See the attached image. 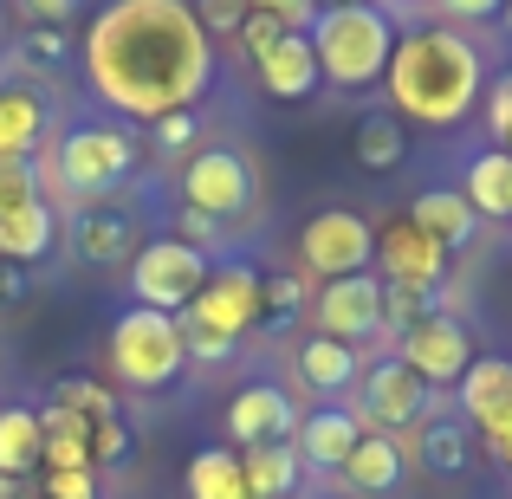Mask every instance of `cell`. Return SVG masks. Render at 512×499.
I'll list each match as a JSON object with an SVG mask.
<instances>
[{"label": "cell", "instance_id": "cell-44", "mask_svg": "<svg viewBox=\"0 0 512 499\" xmlns=\"http://www.w3.org/2000/svg\"><path fill=\"white\" fill-rule=\"evenodd\" d=\"M20 299H26V273L0 260V305H20Z\"/></svg>", "mask_w": 512, "mask_h": 499}, {"label": "cell", "instance_id": "cell-17", "mask_svg": "<svg viewBox=\"0 0 512 499\" xmlns=\"http://www.w3.org/2000/svg\"><path fill=\"white\" fill-rule=\"evenodd\" d=\"M260 85L273 91V98H286V104H299V98H312L325 78H318V52H312V39L305 33H286L273 52L260 59Z\"/></svg>", "mask_w": 512, "mask_h": 499}, {"label": "cell", "instance_id": "cell-16", "mask_svg": "<svg viewBox=\"0 0 512 499\" xmlns=\"http://www.w3.org/2000/svg\"><path fill=\"white\" fill-rule=\"evenodd\" d=\"M130 227H137V214H130L124 201H91V208L78 214V227H72V253L91 260V266L124 260L130 253Z\"/></svg>", "mask_w": 512, "mask_h": 499}, {"label": "cell", "instance_id": "cell-18", "mask_svg": "<svg viewBox=\"0 0 512 499\" xmlns=\"http://www.w3.org/2000/svg\"><path fill=\"white\" fill-rule=\"evenodd\" d=\"M461 409L467 422L480 428H500L512 415V357H474L461 376Z\"/></svg>", "mask_w": 512, "mask_h": 499}, {"label": "cell", "instance_id": "cell-48", "mask_svg": "<svg viewBox=\"0 0 512 499\" xmlns=\"http://www.w3.org/2000/svg\"><path fill=\"white\" fill-rule=\"evenodd\" d=\"M286 0H247V13H279Z\"/></svg>", "mask_w": 512, "mask_h": 499}, {"label": "cell", "instance_id": "cell-7", "mask_svg": "<svg viewBox=\"0 0 512 499\" xmlns=\"http://www.w3.org/2000/svg\"><path fill=\"white\" fill-rule=\"evenodd\" d=\"M182 201L188 214H208V221H234V214H253L260 201V175L240 150H195L182 169Z\"/></svg>", "mask_w": 512, "mask_h": 499}, {"label": "cell", "instance_id": "cell-28", "mask_svg": "<svg viewBox=\"0 0 512 499\" xmlns=\"http://www.w3.org/2000/svg\"><path fill=\"white\" fill-rule=\"evenodd\" d=\"M39 467V415L33 409H0V474L26 480Z\"/></svg>", "mask_w": 512, "mask_h": 499}, {"label": "cell", "instance_id": "cell-38", "mask_svg": "<svg viewBox=\"0 0 512 499\" xmlns=\"http://www.w3.org/2000/svg\"><path fill=\"white\" fill-rule=\"evenodd\" d=\"M279 39H286V26H279L273 13H247V26H240V46H247V59H266Z\"/></svg>", "mask_w": 512, "mask_h": 499}, {"label": "cell", "instance_id": "cell-35", "mask_svg": "<svg viewBox=\"0 0 512 499\" xmlns=\"http://www.w3.org/2000/svg\"><path fill=\"white\" fill-rule=\"evenodd\" d=\"M39 499H98V474L91 467H46L39 474Z\"/></svg>", "mask_w": 512, "mask_h": 499}, {"label": "cell", "instance_id": "cell-43", "mask_svg": "<svg viewBox=\"0 0 512 499\" xmlns=\"http://www.w3.org/2000/svg\"><path fill=\"white\" fill-rule=\"evenodd\" d=\"M156 137H163L169 150H182V143L195 137V117H188V111H175V117H163V124H156Z\"/></svg>", "mask_w": 512, "mask_h": 499}, {"label": "cell", "instance_id": "cell-14", "mask_svg": "<svg viewBox=\"0 0 512 499\" xmlns=\"http://www.w3.org/2000/svg\"><path fill=\"white\" fill-rule=\"evenodd\" d=\"M363 409H370L376 428H415V422H428V383L402 357H383L363 376Z\"/></svg>", "mask_w": 512, "mask_h": 499}, {"label": "cell", "instance_id": "cell-9", "mask_svg": "<svg viewBox=\"0 0 512 499\" xmlns=\"http://www.w3.org/2000/svg\"><path fill=\"white\" fill-rule=\"evenodd\" d=\"M188 318H201V325L227 331V337H247L266 325V279L253 273V266H208V279H201L195 305H188Z\"/></svg>", "mask_w": 512, "mask_h": 499}, {"label": "cell", "instance_id": "cell-27", "mask_svg": "<svg viewBox=\"0 0 512 499\" xmlns=\"http://www.w3.org/2000/svg\"><path fill=\"white\" fill-rule=\"evenodd\" d=\"M299 376L312 389H350L357 383V350L350 344H331V337H312V344H299Z\"/></svg>", "mask_w": 512, "mask_h": 499}, {"label": "cell", "instance_id": "cell-46", "mask_svg": "<svg viewBox=\"0 0 512 499\" xmlns=\"http://www.w3.org/2000/svg\"><path fill=\"white\" fill-rule=\"evenodd\" d=\"M487 454H493L500 467H512V415H506L500 428H487Z\"/></svg>", "mask_w": 512, "mask_h": 499}, {"label": "cell", "instance_id": "cell-51", "mask_svg": "<svg viewBox=\"0 0 512 499\" xmlns=\"http://www.w3.org/2000/svg\"><path fill=\"white\" fill-rule=\"evenodd\" d=\"M318 499H331V493H318Z\"/></svg>", "mask_w": 512, "mask_h": 499}, {"label": "cell", "instance_id": "cell-21", "mask_svg": "<svg viewBox=\"0 0 512 499\" xmlns=\"http://www.w3.org/2000/svg\"><path fill=\"white\" fill-rule=\"evenodd\" d=\"M299 448L292 441H273V448H247L240 454V480H247V499H292L299 493Z\"/></svg>", "mask_w": 512, "mask_h": 499}, {"label": "cell", "instance_id": "cell-24", "mask_svg": "<svg viewBox=\"0 0 512 499\" xmlns=\"http://www.w3.org/2000/svg\"><path fill=\"white\" fill-rule=\"evenodd\" d=\"M338 474H344L350 493H389V487L402 480V448H396L389 435H363Z\"/></svg>", "mask_w": 512, "mask_h": 499}, {"label": "cell", "instance_id": "cell-10", "mask_svg": "<svg viewBox=\"0 0 512 499\" xmlns=\"http://www.w3.org/2000/svg\"><path fill=\"white\" fill-rule=\"evenodd\" d=\"M396 357L409 363L428 389H435V383H461L467 363H474V331H467L454 312H428L415 331H402V350H396Z\"/></svg>", "mask_w": 512, "mask_h": 499}, {"label": "cell", "instance_id": "cell-3", "mask_svg": "<svg viewBox=\"0 0 512 499\" xmlns=\"http://www.w3.org/2000/svg\"><path fill=\"white\" fill-rule=\"evenodd\" d=\"M312 52H318V78L338 91H363L389 72V52H396V26H389L383 7H325L312 33Z\"/></svg>", "mask_w": 512, "mask_h": 499}, {"label": "cell", "instance_id": "cell-13", "mask_svg": "<svg viewBox=\"0 0 512 499\" xmlns=\"http://www.w3.org/2000/svg\"><path fill=\"white\" fill-rule=\"evenodd\" d=\"M292 428H299V415H292V396L279 383H247L227 402V441L234 448H273Z\"/></svg>", "mask_w": 512, "mask_h": 499}, {"label": "cell", "instance_id": "cell-4", "mask_svg": "<svg viewBox=\"0 0 512 499\" xmlns=\"http://www.w3.org/2000/svg\"><path fill=\"white\" fill-rule=\"evenodd\" d=\"M188 350H182V325L169 312H150V305H130L111 325V370L117 383L130 389H169L182 376Z\"/></svg>", "mask_w": 512, "mask_h": 499}, {"label": "cell", "instance_id": "cell-50", "mask_svg": "<svg viewBox=\"0 0 512 499\" xmlns=\"http://www.w3.org/2000/svg\"><path fill=\"white\" fill-rule=\"evenodd\" d=\"M506 26H512V0H506Z\"/></svg>", "mask_w": 512, "mask_h": 499}, {"label": "cell", "instance_id": "cell-12", "mask_svg": "<svg viewBox=\"0 0 512 499\" xmlns=\"http://www.w3.org/2000/svg\"><path fill=\"white\" fill-rule=\"evenodd\" d=\"M376 266H383V286H409V292H441V273H448V247L435 234L402 214L376 234Z\"/></svg>", "mask_w": 512, "mask_h": 499}, {"label": "cell", "instance_id": "cell-37", "mask_svg": "<svg viewBox=\"0 0 512 499\" xmlns=\"http://www.w3.org/2000/svg\"><path fill=\"white\" fill-rule=\"evenodd\" d=\"M195 20H201V33H240L247 26V0H195Z\"/></svg>", "mask_w": 512, "mask_h": 499}, {"label": "cell", "instance_id": "cell-36", "mask_svg": "<svg viewBox=\"0 0 512 499\" xmlns=\"http://www.w3.org/2000/svg\"><path fill=\"white\" fill-rule=\"evenodd\" d=\"M124 454H130L124 415H98V422H91V467H117Z\"/></svg>", "mask_w": 512, "mask_h": 499}, {"label": "cell", "instance_id": "cell-47", "mask_svg": "<svg viewBox=\"0 0 512 499\" xmlns=\"http://www.w3.org/2000/svg\"><path fill=\"white\" fill-rule=\"evenodd\" d=\"M0 499H33V493H26V480H7V474H0Z\"/></svg>", "mask_w": 512, "mask_h": 499}, {"label": "cell", "instance_id": "cell-6", "mask_svg": "<svg viewBox=\"0 0 512 499\" xmlns=\"http://www.w3.org/2000/svg\"><path fill=\"white\" fill-rule=\"evenodd\" d=\"M201 279H208V253L188 247V240H175V234H163V240H143L137 260H130V299L175 318V312L195 305Z\"/></svg>", "mask_w": 512, "mask_h": 499}, {"label": "cell", "instance_id": "cell-29", "mask_svg": "<svg viewBox=\"0 0 512 499\" xmlns=\"http://www.w3.org/2000/svg\"><path fill=\"white\" fill-rule=\"evenodd\" d=\"M422 467L428 474H461L467 467V428L454 422V415H435V422H422Z\"/></svg>", "mask_w": 512, "mask_h": 499}, {"label": "cell", "instance_id": "cell-41", "mask_svg": "<svg viewBox=\"0 0 512 499\" xmlns=\"http://www.w3.org/2000/svg\"><path fill=\"white\" fill-rule=\"evenodd\" d=\"M299 312V286L292 279H266V325H286Z\"/></svg>", "mask_w": 512, "mask_h": 499}, {"label": "cell", "instance_id": "cell-8", "mask_svg": "<svg viewBox=\"0 0 512 499\" xmlns=\"http://www.w3.org/2000/svg\"><path fill=\"white\" fill-rule=\"evenodd\" d=\"M299 260H305V273H318L331 286V279H350V273H363V266L376 260V234H370V221H363V214L325 208V214H312V221H305Z\"/></svg>", "mask_w": 512, "mask_h": 499}, {"label": "cell", "instance_id": "cell-22", "mask_svg": "<svg viewBox=\"0 0 512 499\" xmlns=\"http://www.w3.org/2000/svg\"><path fill=\"white\" fill-rule=\"evenodd\" d=\"M39 137H46V104H39L26 85H0V156L33 163Z\"/></svg>", "mask_w": 512, "mask_h": 499}, {"label": "cell", "instance_id": "cell-34", "mask_svg": "<svg viewBox=\"0 0 512 499\" xmlns=\"http://www.w3.org/2000/svg\"><path fill=\"white\" fill-rule=\"evenodd\" d=\"M26 201H39V169L20 156H0V214L26 208Z\"/></svg>", "mask_w": 512, "mask_h": 499}, {"label": "cell", "instance_id": "cell-33", "mask_svg": "<svg viewBox=\"0 0 512 499\" xmlns=\"http://www.w3.org/2000/svg\"><path fill=\"white\" fill-rule=\"evenodd\" d=\"M175 325H182V350L195 363H227L240 350V337H227V331H214V325H201V318H188V312H175Z\"/></svg>", "mask_w": 512, "mask_h": 499}, {"label": "cell", "instance_id": "cell-39", "mask_svg": "<svg viewBox=\"0 0 512 499\" xmlns=\"http://www.w3.org/2000/svg\"><path fill=\"white\" fill-rule=\"evenodd\" d=\"M487 124H493V137H500V150L512 156V72L487 91Z\"/></svg>", "mask_w": 512, "mask_h": 499}, {"label": "cell", "instance_id": "cell-5", "mask_svg": "<svg viewBox=\"0 0 512 499\" xmlns=\"http://www.w3.org/2000/svg\"><path fill=\"white\" fill-rule=\"evenodd\" d=\"M130 163H137V137H130V130L85 124V130H72V137L59 143V163H52V175H59L78 201H111L117 188H124Z\"/></svg>", "mask_w": 512, "mask_h": 499}, {"label": "cell", "instance_id": "cell-31", "mask_svg": "<svg viewBox=\"0 0 512 499\" xmlns=\"http://www.w3.org/2000/svg\"><path fill=\"white\" fill-rule=\"evenodd\" d=\"M428 312H441V292H409V286H383V331H415Z\"/></svg>", "mask_w": 512, "mask_h": 499}, {"label": "cell", "instance_id": "cell-23", "mask_svg": "<svg viewBox=\"0 0 512 499\" xmlns=\"http://www.w3.org/2000/svg\"><path fill=\"white\" fill-rule=\"evenodd\" d=\"M39 467H91V422H78V415L46 402L39 409Z\"/></svg>", "mask_w": 512, "mask_h": 499}, {"label": "cell", "instance_id": "cell-40", "mask_svg": "<svg viewBox=\"0 0 512 499\" xmlns=\"http://www.w3.org/2000/svg\"><path fill=\"white\" fill-rule=\"evenodd\" d=\"M20 13H26L33 26H59V33H65V26L85 13V0H20Z\"/></svg>", "mask_w": 512, "mask_h": 499}, {"label": "cell", "instance_id": "cell-52", "mask_svg": "<svg viewBox=\"0 0 512 499\" xmlns=\"http://www.w3.org/2000/svg\"><path fill=\"white\" fill-rule=\"evenodd\" d=\"M506 474H512V467H506Z\"/></svg>", "mask_w": 512, "mask_h": 499}, {"label": "cell", "instance_id": "cell-26", "mask_svg": "<svg viewBox=\"0 0 512 499\" xmlns=\"http://www.w3.org/2000/svg\"><path fill=\"white\" fill-rule=\"evenodd\" d=\"M188 499H247V480H240V448H201L182 474Z\"/></svg>", "mask_w": 512, "mask_h": 499}, {"label": "cell", "instance_id": "cell-19", "mask_svg": "<svg viewBox=\"0 0 512 499\" xmlns=\"http://www.w3.org/2000/svg\"><path fill=\"white\" fill-rule=\"evenodd\" d=\"M52 240H59V221H52L46 201H26V208L0 214V260H7V266H33V260H46Z\"/></svg>", "mask_w": 512, "mask_h": 499}, {"label": "cell", "instance_id": "cell-2", "mask_svg": "<svg viewBox=\"0 0 512 499\" xmlns=\"http://www.w3.org/2000/svg\"><path fill=\"white\" fill-rule=\"evenodd\" d=\"M383 85H389V104H396L409 124L441 130V124H461L480 104L487 65H480V52L467 46L454 26H415V33L396 39Z\"/></svg>", "mask_w": 512, "mask_h": 499}, {"label": "cell", "instance_id": "cell-49", "mask_svg": "<svg viewBox=\"0 0 512 499\" xmlns=\"http://www.w3.org/2000/svg\"><path fill=\"white\" fill-rule=\"evenodd\" d=\"M318 7H363V0H318Z\"/></svg>", "mask_w": 512, "mask_h": 499}, {"label": "cell", "instance_id": "cell-25", "mask_svg": "<svg viewBox=\"0 0 512 499\" xmlns=\"http://www.w3.org/2000/svg\"><path fill=\"white\" fill-rule=\"evenodd\" d=\"M461 195H467L474 214H512V156L506 150H480L474 163H467Z\"/></svg>", "mask_w": 512, "mask_h": 499}, {"label": "cell", "instance_id": "cell-20", "mask_svg": "<svg viewBox=\"0 0 512 499\" xmlns=\"http://www.w3.org/2000/svg\"><path fill=\"white\" fill-rule=\"evenodd\" d=\"M409 221L422 227V234H435L441 247H467V240L480 234V214L467 208V195H461V188H428V195H415Z\"/></svg>", "mask_w": 512, "mask_h": 499}, {"label": "cell", "instance_id": "cell-30", "mask_svg": "<svg viewBox=\"0 0 512 499\" xmlns=\"http://www.w3.org/2000/svg\"><path fill=\"white\" fill-rule=\"evenodd\" d=\"M52 409L78 415V422H98V415H117V402H111V389L91 383V376H65V383L52 389Z\"/></svg>", "mask_w": 512, "mask_h": 499}, {"label": "cell", "instance_id": "cell-42", "mask_svg": "<svg viewBox=\"0 0 512 499\" xmlns=\"http://www.w3.org/2000/svg\"><path fill=\"white\" fill-rule=\"evenodd\" d=\"M500 7H506V0H441V13H448V20H493Z\"/></svg>", "mask_w": 512, "mask_h": 499}, {"label": "cell", "instance_id": "cell-45", "mask_svg": "<svg viewBox=\"0 0 512 499\" xmlns=\"http://www.w3.org/2000/svg\"><path fill=\"white\" fill-rule=\"evenodd\" d=\"M175 240H188V247H208V240H214V221H208V214H182V234H175Z\"/></svg>", "mask_w": 512, "mask_h": 499}, {"label": "cell", "instance_id": "cell-1", "mask_svg": "<svg viewBox=\"0 0 512 499\" xmlns=\"http://www.w3.org/2000/svg\"><path fill=\"white\" fill-rule=\"evenodd\" d=\"M85 78L111 111L163 124L214 85V39L188 0H111L85 33Z\"/></svg>", "mask_w": 512, "mask_h": 499}, {"label": "cell", "instance_id": "cell-32", "mask_svg": "<svg viewBox=\"0 0 512 499\" xmlns=\"http://www.w3.org/2000/svg\"><path fill=\"white\" fill-rule=\"evenodd\" d=\"M357 156H363V169H396L402 163V124L396 117H370L357 137Z\"/></svg>", "mask_w": 512, "mask_h": 499}, {"label": "cell", "instance_id": "cell-11", "mask_svg": "<svg viewBox=\"0 0 512 499\" xmlns=\"http://www.w3.org/2000/svg\"><path fill=\"white\" fill-rule=\"evenodd\" d=\"M318 337L350 344V350L383 337V279H370V273L331 279V286L318 292Z\"/></svg>", "mask_w": 512, "mask_h": 499}, {"label": "cell", "instance_id": "cell-15", "mask_svg": "<svg viewBox=\"0 0 512 499\" xmlns=\"http://www.w3.org/2000/svg\"><path fill=\"white\" fill-rule=\"evenodd\" d=\"M357 441H363V422H357L350 409H312V415L299 422V441H292V448H299L305 467H325V474H338Z\"/></svg>", "mask_w": 512, "mask_h": 499}]
</instances>
